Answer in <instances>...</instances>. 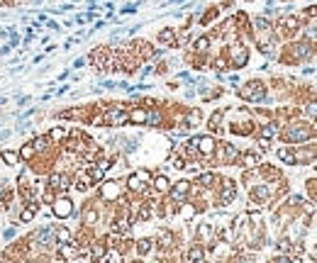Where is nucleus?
I'll use <instances>...</instances> for the list:
<instances>
[{
	"label": "nucleus",
	"instance_id": "1",
	"mask_svg": "<svg viewBox=\"0 0 317 263\" xmlns=\"http://www.w3.org/2000/svg\"><path fill=\"white\" fill-rule=\"evenodd\" d=\"M32 239H34V246H37V249H42V251H52L54 246H59L57 224H42V227H37L34 234H32Z\"/></svg>",
	"mask_w": 317,
	"mask_h": 263
},
{
	"label": "nucleus",
	"instance_id": "2",
	"mask_svg": "<svg viewBox=\"0 0 317 263\" xmlns=\"http://www.w3.org/2000/svg\"><path fill=\"white\" fill-rule=\"evenodd\" d=\"M239 95H242L244 100H249V103H261V100L266 98V86H263L261 81H249L247 86L239 90Z\"/></svg>",
	"mask_w": 317,
	"mask_h": 263
},
{
	"label": "nucleus",
	"instance_id": "3",
	"mask_svg": "<svg viewBox=\"0 0 317 263\" xmlns=\"http://www.w3.org/2000/svg\"><path fill=\"white\" fill-rule=\"evenodd\" d=\"M127 119H129V112H127L125 105H113V107L105 112V117H103V122H105L108 127H122Z\"/></svg>",
	"mask_w": 317,
	"mask_h": 263
},
{
	"label": "nucleus",
	"instance_id": "4",
	"mask_svg": "<svg viewBox=\"0 0 317 263\" xmlns=\"http://www.w3.org/2000/svg\"><path fill=\"white\" fill-rule=\"evenodd\" d=\"M52 214H54L57 219H68V217H73V203H71V198H54V200H52Z\"/></svg>",
	"mask_w": 317,
	"mask_h": 263
},
{
	"label": "nucleus",
	"instance_id": "5",
	"mask_svg": "<svg viewBox=\"0 0 317 263\" xmlns=\"http://www.w3.org/2000/svg\"><path fill=\"white\" fill-rule=\"evenodd\" d=\"M315 132L308 127V124H290L288 129L283 132V137H286V142H305V139H310Z\"/></svg>",
	"mask_w": 317,
	"mask_h": 263
},
{
	"label": "nucleus",
	"instance_id": "6",
	"mask_svg": "<svg viewBox=\"0 0 317 263\" xmlns=\"http://www.w3.org/2000/svg\"><path fill=\"white\" fill-rule=\"evenodd\" d=\"M149 180H151V173L142 168V171H137V173H132L127 178V185H129V190H134V193H144Z\"/></svg>",
	"mask_w": 317,
	"mask_h": 263
},
{
	"label": "nucleus",
	"instance_id": "7",
	"mask_svg": "<svg viewBox=\"0 0 317 263\" xmlns=\"http://www.w3.org/2000/svg\"><path fill=\"white\" fill-rule=\"evenodd\" d=\"M71 175L68 173H52L47 178V188H52L54 193H63V190H68L71 188Z\"/></svg>",
	"mask_w": 317,
	"mask_h": 263
},
{
	"label": "nucleus",
	"instance_id": "8",
	"mask_svg": "<svg viewBox=\"0 0 317 263\" xmlns=\"http://www.w3.org/2000/svg\"><path fill=\"white\" fill-rule=\"evenodd\" d=\"M120 195H122V185H120L117 180H110V183H103V185H100V198H103V200L113 203Z\"/></svg>",
	"mask_w": 317,
	"mask_h": 263
},
{
	"label": "nucleus",
	"instance_id": "9",
	"mask_svg": "<svg viewBox=\"0 0 317 263\" xmlns=\"http://www.w3.org/2000/svg\"><path fill=\"white\" fill-rule=\"evenodd\" d=\"M193 144L198 146V154L200 156H212L215 154V139L212 137H193Z\"/></svg>",
	"mask_w": 317,
	"mask_h": 263
},
{
	"label": "nucleus",
	"instance_id": "10",
	"mask_svg": "<svg viewBox=\"0 0 317 263\" xmlns=\"http://www.w3.org/2000/svg\"><path fill=\"white\" fill-rule=\"evenodd\" d=\"M37 212H39V203L37 200H32V203H25V207H22V212H20V217H17V222L20 224H27V222H32L34 217H37Z\"/></svg>",
	"mask_w": 317,
	"mask_h": 263
},
{
	"label": "nucleus",
	"instance_id": "11",
	"mask_svg": "<svg viewBox=\"0 0 317 263\" xmlns=\"http://www.w3.org/2000/svg\"><path fill=\"white\" fill-rule=\"evenodd\" d=\"M234 198H237V185H234V180H225L222 188H220V203L227 205V203H232Z\"/></svg>",
	"mask_w": 317,
	"mask_h": 263
},
{
	"label": "nucleus",
	"instance_id": "12",
	"mask_svg": "<svg viewBox=\"0 0 317 263\" xmlns=\"http://www.w3.org/2000/svg\"><path fill=\"white\" fill-rule=\"evenodd\" d=\"M188 190H190V183H188V180H178V183L173 185V193H171L173 203H183L186 195H188Z\"/></svg>",
	"mask_w": 317,
	"mask_h": 263
},
{
	"label": "nucleus",
	"instance_id": "13",
	"mask_svg": "<svg viewBox=\"0 0 317 263\" xmlns=\"http://www.w3.org/2000/svg\"><path fill=\"white\" fill-rule=\"evenodd\" d=\"M247 61H249V49H244V47L232 49V66H234V68L247 66Z\"/></svg>",
	"mask_w": 317,
	"mask_h": 263
},
{
	"label": "nucleus",
	"instance_id": "14",
	"mask_svg": "<svg viewBox=\"0 0 317 263\" xmlns=\"http://www.w3.org/2000/svg\"><path fill=\"white\" fill-rule=\"evenodd\" d=\"M81 251H78V246L73 244V241H63V244H59V256L61 259H76Z\"/></svg>",
	"mask_w": 317,
	"mask_h": 263
},
{
	"label": "nucleus",
	"instance_id": "15",
	"mask_svg": "<svg viewBox=\"0 0 317 263\" xmlns=\"http://www.w3.org/2000/svg\"><path fill=\"white\" fill-rule=\"evenodd\" d=\"M95 222H98V210H95L93 203H88L86 207H83V224H86V227H93Z\"/></svg>",
	"mask_w": 317,
	"mask_h": 263
},
{
	"label": "nucleus",
	"instance_id": "16",
	"mask_svg": "<svg viewBox=\"0 0 317 263\" xmlns=\"http://www.w3.org/2000/svg\"><path fill=\"white\" fill-rule=\"evenodd\" d=\"M239 158V149L234 144H222V161L225 163H234Z\"/></svg>",
	"mask_w": 317,
	"mask_h": 263
},
{
	"label": "nucleus",
	"instance_id": "17",
	"mask_svg": "<svg viewBox=\"0 0 317 263\" xmlns=\"http://www.w3.org/2000/svg\"><path fill=\"white\" fill-rule=\"evenodd\" d=\"M32 146H34V151H37V154L47 151V149L52 146V139H49V134H39V137H34V139H32Z\"/></svg>",
	"mask_w": 317,
	"mask_h": 263
},
{
	"label": "nucleus",
	"instance_id": "18",
	"mask_svg": "<svg viewBox=\"0 0 317 263\" xmlns=\"http://www.w3.org/2000/svg\"><path fill=\"white\" fill-rule=\"evenodd\" d=\"M0 158H2V163L5 166H17L22 158H20V151H10V149H5L2 154H0Z\"/></svg>",
	"mask_w": 317,
	"mask_h": 263
},
{
	"label": "nucleus",
	"instance_id": "19",
	"mask_svg": "<svg viewBox=\"0 0 317 263\" xmlns=\"http://www.w3.org/2000/svg\"><path fill=\"white\" fill-rule=\"evenodd\" d=\"M295 29H298V20L295 17H283L281 20V32L283 34H293Z\"/></svg>",
	"mask_w": 317,
	"mask_h": 263
},
{
	"label": "nucleus",
	"instance_id": "20",
	"mask_svg": "<svg viewBox=\"0 0 317 263\" xmlns=\"http://www.w3.org/2000/svg\"><path fill=\"white\" fill-rule=\"evenodd\" d=\"M154 188H156V193H169L171 183H169L166 175H156V178H154Z\"/></svg>",
	"mask_w": 317,
	"mask_h": 263
},
{
	"label": "nucleus",
	"instance_id": "21",
	"mask_svg": "<svg viewBox=\"0 0 317 263\" xmlns=\"http://www.w3.org/2000/svg\"><path fill=\"white\" fill-rule=\"evenodd\" d=\"M268 195H271V190H268V185H256V188H252V198H256V200H268Z\"/></svg>",
	"mask_w": 317,
	"mask_h": 263
},
{
	"label": "nucleus",
	"instance_id": "22",
	"mask_svg": "<svg viewBox=\"0 0 317 263\" xmlns=\"http://www.w3.org/2000/svg\"><path fill=\"white\" fill-rule=\"evenodd\" d=\"M278 158H281L283 163H288V166H295V161H298V158H295V154H293L290 149H286V146H283V149H278Z\"/></svg>",
	"mask_w": 317,
	"mask_h": 263
},
{
	"label": "nucleus",
	"instance_id": "23",
	"mask_svg": "<svg viewBox=\"0 0 317 263\" xmlns=\"http://www.w3.org/2000/svg\"><path fill=\"white\" fill-rule=\"evenodd\" d=\"M217 183V175L215 173H202V175H198V185L200 188H212Z\"/></svg>",
	"mask_w": 317,
	"mask_h": 263
},
{
	"label": "nucleus",
	"instance_id": "24",
	"mask_svg": "<svg viewBox=\"0 0 317 263\" xmlns=\"http://www.w3.org/2000/svg\"><path fill=\"white\" fill-rule=\"evenodd\" d=\"M159 42H164V44L173 47V44H176V34H173V29H164V32H159Z\"/></svg>",
	"mask_w": 317,
	"mask_h": 263
},
{
	"label": "nucleus",
	"instance_id": "25",
	"mask_svg": "<svg viewBox=\"0 0 317 263\" xmlns=\"http://www.w3.org/2000/svg\"><path fill=\"white\" fill-rule=\"evenodd\" d=\"M129 122H134V124H146V110H132V112H129Z\"/></svg>",
	"mask_w": 317,
	"mask_h": 263
},
{
	"label": "nucleus",
	"instance_id": "26",
	"mask_svg": "<svg viewBox=\"0 0 317 263\" xmlns=\"http://www.w3.org/2000/svg\"><path fill=\"white\" fill-rule=\"evenodd\" d=\"M105 254H108V251H105V244H103V241H95L93 249H90V256H93V259H103Z\"/></svg>",
	"mask_w": 317,
	"mask_h": 263
},
{
	"label": "nucleus",
	"instance_id": "27",
	"mask_svg": "<svg viewBox=\"0 0 317 263\" xmlns=\"http://www.w3.org/2000/svg\"><path fill=\"white\" fill-rule=\"evenodd\" d=\"M151 246H154V241H151V239H142V241L137 244V251H139V256H146V254L151 251Z\"/></svg>",
	"mask_w": 317,
	"mask_h": 263
},
{
	"label": "nucleus",
	"instance_id": "28",
	"mask_svg": "<svg viewBox=\"0 0 317 263\" xmlns=\"http://www.w3.org/2000/svg\"><path fill=\"white\" fill-rule=\"evenodd\" d=\"M222 117H225V112H222V110H217L215 115L210 117V129H212V132H217V129H220V122H222Z\"/></svg>",
	"mask_w": 317,
	"mask_h": 263
},
{
	"label": "nucleus",
	"instance_id": "29",
	"mask_svg": "<svg viewBox=\"0 0 317 263\" xmlns=\"http://www.w3.org/2000/svg\"><path fill=\"white\" fill-rule=\"evenodd\" d=\"M34 154H37V151H34V146H32V142H27V144H22V149H20V158H25V161H27V158H32Z\"/></svg>",
	"mask_w": 317,
	"mask_h": 263
},
{
	"label": "nucleus",
	"instance_id": "30",
	"mask_svg": "<svg viewBox=\"0 0 317 263\" xmlns=\"http://www.w3.org/2000/svg\"><path fill=\"white\" fill-rule=\"evenodd\" d=\"M156 124H161V115L154 110V112H146V127H156Z\"/></svg>",
	"mask_w": 317,
	"mask_h": 263
},
{
	"label": "nucleus",
	"instance_id": "31",
	"mask_svg": "<svg viewBox=\"0 0 317 263\" xmlns=\"http://www.w3.org/2000/svg\"><path fill=\"white\" fill-rule=\"evenodd\" d=\"M57 241L63 244V241H71V232L66 227H57Z\"/></svg>",
	"mask_w": 317,
	"mask_h": 263
},
{
	"label": "nucleus",
	"instance_id": "32",
	"mask_svg": "<svg viewBox=\"0 0 317 263\" xmlns=\"http://www.w3.org/2000/svg\"><path fill=\"white\" fill-rule=\"evenodd\" d=\"M202 256H205V254H202L200 246H193V249L188 251V261H200Z\"/></svg>",
	"mask_w": 317,
	"mask_h": 263
},
{
	"label": "nucleus",
	"instance_id": "33",
	"mask_svg": "<svg viewBox=\"0 0 317 263\" xmlns=\"http://www.w3.org/2000/svg\"><path fill=\"white\" fill-rule=\"evenodd\" d=\"M15 236H17V224H12V227L2 229V239H5V241H12Z\"/></svg>",
	"mask_w": 317,
	"mask_h": 263
},
{
	"label": "nucleus",
	"instance_id": "34",
	"mask_svg": "<svg viewBox=\"0 0 317 263\" xmlns=\"http://www.w3.org/2000/svg\"><path fill=\"white\" fill-rule=\"evenodd\" d=\"M305 56H310L308 44H298V47H295V58H305Z\"/></svg>",
	"mask_w": 317,
	"mask_h": 263
},
{
	"label": "nucleus",
	"instance_id": "35",
	"mask_svg": "<svg viewBox=\"0 0 317 263\" xmlns=\"http://www.w3.org/2000/svg\"><path fill=\"white\" fill-rule=\"evenodd\" d=\"M63 137H68V132L61 129V127H54V129L49 132V139H63Z\"/></svg>",
	"mask_w": 317,
	"mask_h": 263
},
{
	"label": "nucleus",
	"instance_id": "36",
	"mask_svg": "<svg viewBox=\"0 0 317 263\" xmlns=\"http://www.w3.org/2000/svg\"><path fill=\"white\" fill-rule=\"evenodd\" d=\"M137 144H139V139H125V154H134Z\"/></svg>",
	"mask_w": 317,
	"mask_h": 263
},
{
	"label": "nucleus",
	"instance_id": "37",
	"mask_svg": "<svg viewBox=\"0 0 317 263\" xmlns=\"http://www.w3.org/2000/svg\"><path fill=\"white\" fill-rule=\"evenodd\" d=\"M159 246H161V249H169V246H171V234L161 232V236H159Z\"/></svg>",
	"mask_w": 317,
	"mask_h": 263
},
{
	"label": "nucleus",
	"instance_id": "38",
	"mask_svg": "<svg viewBox=\"0 0 317 263\" xmlns=\"http://www.w3.org/2000/svg\"><path fill=\"white\" fill-rule=\"evenodd\" d=\"M207 47H210V39H207V37H200V39L195 42V52H207Z\"/></svg>",
	"mask_w": 317,
	"mask_h": 263
},
{
	"label": "nucleus",
	"instance_id": "39",
	"mask_svg": "<svg viewBox=\"0 0 317 263\" xmlns=\"http://www.w3.org/2000/svg\"><path fill=\"white\" fill-rule=\"evenodd\" d=\"M261 134H263V139H271V137H276V124H266Z\"/></svg>",
	"mask_w": 317,
	"mask_h": 263
},
{
	"label": "nucleus",
	"instance_id": "40",
	"mask_svg": "<svg viewBox=\"0 0 317 263\" xmlns=\"http://www.w3.org/2000/svg\"><path fill=\"white\" fill-rule=\"evenodd\" d=\"M256 163H259L256 154H247V156H244V166H247V168H252V166H256Z\"/></svg>",
	"mask_w": 317,
	"mask_h": 263
},
{
	"label": "nucleus",
	"instance_id": "41",
	"mask_svg": "<svg viewBox=\"0 0 317 263\" xmlns=\"http://www.w3.org/2000/svg\"><path fill=\"white\" fill-rule=\"evenodd\" d=\"M137 7H139L137 2H129V5H125L120 12H122V15H132V12H137Z\"/></svg>",
	"mask_w": 317,
	"mask_h": 263
},
{
	"label": "nucleus",
	"instance_id": "42",
	"mask_svg": "<svg viewBox=\"0 0 317 263\" xmlns=\"http://www.w3.org/2000/svg\"><path fill=\"white\" fill-rule=\"evenodd\" d=\"M305 112H308L310 117H317V103H310V105L305 107Z\"/></svg>",
	"mask_w": 317,
	"mask_h": 263
},
{
	"label": "nucleus",
	"instance_id": "43",
	"mask_svg": "<svg viewBox=\"0 0 317 263\" xmlns=\"http://www.w3.org/2000/svg\"><path fill=\"white\" fill-rule=\"evenodd\" d=\"M173 168H176V171H183V168H186V161H183V158H173Z\"/></svg>",
	"mask_w": 317,
	"mask_h": 263
},
{
	"label": "nucleus",
	"instance_id": "44",
	"mask_svg": "<svg viewBox=\"0 0 317 263\" xmlns=\"http://www.w3.org/2000/svg\"><path fill=\"white\" fill-rule=\"evenodd\" d=\"M12 134H15L12 129H2V132H0V142H5V139H10Z\"/></svg>",
	"mask_w": 317,
	"mask_h": 263
},
{
	"label": "nucleus",
	"instance_id": "45",
	"mask_svg": "<svg viewBox=\"0 0 317 263\" xmlns=\"http://www.w3.org/2000/svg\"><path fill=\"white\" fill-rule=\"evenodd\" d=\"M47 27L52 29V32H61V29H59V22H54V20H47Z\"/></svg>",
	"mask_w": 317,
	"mask_h": 263
},
{
	"label": "nucleus",
	"instance_id": "46",
	"mask_svg": "<svg viewBox=\"0 0 317 263\" xmlns=\"http://www.w3.org/2000/svg\"><path fill=\"white\" fill-rule=\"evenodd\" d=\"M83 66H86V58H76L73 61V68H83Z\"/></svg>",
	"mask_w": 317,
	"mask_h": 263
},
{
	"label": "nucleus",
	"instance_id": "47",
	"mask_svg": "<svg viewBox=\"0 0 317 263\" xmlns=\"http://www.w3.org/2000/svg\"><path fill=\"white\" fill-rule=\"evenodd\" d=\"M29 103V95H20V98H17V105H27Z\"/></svg>",
	"mask_w": 317,
	"mask_h": 263
},
{
	"label": "nucleus",
	"instance_id": "48",
	"mask_svg": "<svg viewBox=\"0 0 317 263\" xmlns=\"http://www.w3.org/2000/svg\"><path fill=\"white\" fill-rule=\"evenodd\" d=\"M151 71H154V68H151V66H146L144 71H142V78H146V76H149V73H151Z\"/></svg>",
	"mask_w": 317,
	"mask_h": 263
},
{
	"label": "nucleus",
	"instance_id": "49",
	"mask_svg": "<svg viewBox=\"0 0 317 263\" xmlns=\"http://www.w3.org/2000/svg\"><path fill=\"white\" fill-rule=\"evenodd\" d=\"M5 103H7V98H5V95H0V105H5Z\"/></svg>",
	"mask_w": 317,
	"mask_h": 263
},
{
	"label": "nucleus",
	"instance_id": "50",
	"mask_svg": "<svg viewBox=\"0 0 317 263\" xmlns=\"http://www.w3.org/2000/svg\"><path fill=\"white\" fill-rule=\"evenodd\" d=\"M313 259H317V246H315V249H313Z\"/></svg>",
	"mask_w": 317,
	"mask_h": 263
},
{
	"label": "nucleus",
	"instance_id": "51",
	"mask_svg": "<svg viewBox=\"0 0 317 263\" xmlns=\"http://www.w3.org/2000/svg\"><path fill=\"white\" fill-rule=\"evenodd\" d=\"M29 2H34V5H37V2H42V0H29Z\"/></svg>",
	"mask_w": 317,
	"mask_h": 263
}]
</instances>
